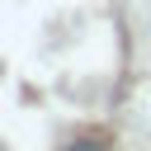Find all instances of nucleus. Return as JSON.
<instances>
[{"label":"nucleus","mask_w":151,"mask_h":151,"mask_svg":"<svg viewBox=\"0 0 151 151\" xmlns=\"http://www.w3.org/2000/svg\"><path fill=\"white\" fill-rule=\"evenodd\" d=\"M66 151H109V146H99V142H71Z\"/></svg>","instance_id":"nucleus-1"}]
</instances>
